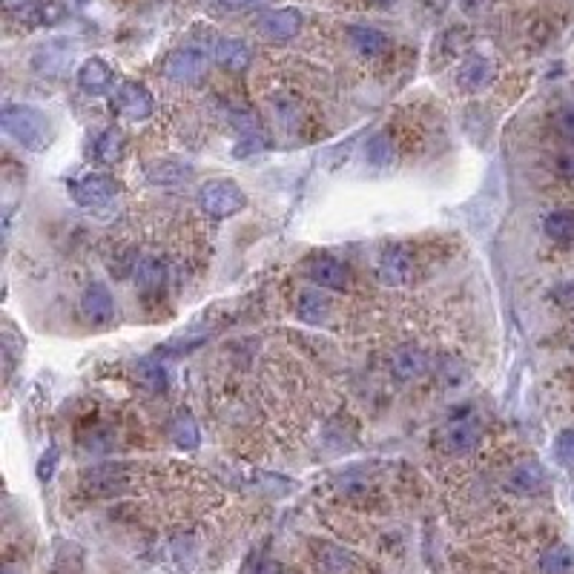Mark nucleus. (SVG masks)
Here are the masks:
<instances>
[{
	"mask_svg": "<svg viewBox=\"0 0 574 574\" xmlns=\"http://www.w3.org/2000/svg\"><path fill=\"white\" fill-rule=\"evenodd\" d=\"M0 121H4V130L23 146V150L43 153L49 146V141H52L46 115L38 113L35 106L9 104V106H4V115H0Z\"/></svg>",
	"mask_w": 574,
	"mask_h": 574,
	"instance_id": "1",
	"label": "nucleus"
},
{
	"mask_svg": "<svg viewBox=\"0 0 574 574\" xmlns=\"http://www.w3.org/2000/svg\"><path fill=\"white\" fill-rule=\"evenodd\" d=\"M136 483V468L130 462H101L81 474V488L90 497H118Z\"/></svg>",
	"mask_w": 574,
	"mask_h": 574,
	"instance_id": "2",
	"label": "nucleus"
},
{
	"mask_svg": "<svg viewBox=\"0 0 574 574\" xmlns=\"http://www.w3.org/2000/svg\"><path fill=\"white\" fill-rule=\"evenodd\" d=\"M199 207L213 218H230L248 207V195L230 178H213L199 187Z\"/></svg>",
	"mask_w": 574,
	"mask_h": 574,
	"instance_id": "3",
	"label": "nucleus"
},
{
	"mask_svg": "<svg viewBox=\"0 0 574 574\" xmlns=\"http://www.w3.org/2000/svg\"><path fill=\"white\" fill-rule=\"evenodd\" d=\"M69 193L81 207H104L121 193V181L113 176H104V173H92V176L72 181Z\"/></svg>",
	"mask_w": 574,
	"mask_h": 574,
	"instance_id": "4",
	"label": "nucleus"
},
{
	"mask_svg": "<svg viewBox=\"0 0 574 574\" xmlns=\"http://www.w3.org/2000/svg\"><path fill=\"white\" fill-rule=\"evenodd\" d=\"M113 109L127 121H144L153 115V95L138 81H124L113 95Z\"/></svg>",
	"mask_w": 574,
	"mask_h": 574,
	"instance_id": "5",
	"label": "nucleus"
},
{
	"mask_svg": "<svg viewBox=\"0 0 574 574\" xmlns=\"http://www.w3.org/2000/svg\"><path fill=\"white\" fill-rule=\"evenodd\" d=\"M411 273H413V259L405 244H390V248L382 250L380 262H376V276H380L382 285L399 287L408 282Z\"/></svg>",
	"mask_w": 574,
	"mask_h": 574,
	"instance_id": "6",
	"label": "nucleus"
},
{
	"mask_svg": "<svg viewBox=\"0 0 574 574\" xmlns=\"http://www.w3.org/2000/svg\"><path fill=\"white\" fill-rule=\"evenodd\" d=\"M161 72L176 83H193L207 72V55L199 49H176L164 58Z\"/></svg>",
	"mask_w": 574,
	"mask_h": 574,
	"instance_id": "7",
	"label": "nucleus"
},
{
	"mask_svg": "<svg viewBox=\"0 0 574 574\" xmlns=\"http://www.w3.org/2000/svg\"><path fill=\"white\" fill-rule=\"evenodd\" d=\"M483 436L480 422L474 417H462V420H451L443 431H439V445H443L448 454H468V451L477 448Z\"/></svg>",
	"mask_w": 574,
	"mask_h": 574,
	"instance_id": "8",
	"label": "nucleus"
},
{
	"mask_svg": "<svg viewBox=\"0 0 574 574\" xmlns=\"http://www.w3.org/2000/svg\"><path fill=\"white\" fill-rule=\"evenodd\" d=\"M494 78H497V67H494V60L485 58V55L466 58L460 64V72H457L460 90H466V92H483Z\"/></svg>",
	"mask_w": 574,
	"mask_h": 574,
	"instance_id": "9",
	"label": "nucleus"
},
{
	"mask_svg": "<svg viewBox=\"0 0 574 574\" xmlns=\"http://www.w3.org/2000/svg\"><path fill=\"white\" fill-rule=\"evenodd\" d=\"M302 29V15L296 9H273L259 18V32L267 41H290Z\"/></svg>",
	"mask_w": 574,
	"mask_h": 574,
	"instance_id": "10",
	"label": "nucleus"
},
{
	"mask_svg": "<svg viewBox=\"0 0 574 574\" xmlns=\"http://www.w3.org/2000/svg\"><path fill=\"white\" fill-rule=\"evenodd\" d=\"M308 279L325 290H345L350 282V271L334 256H316L308 264Z\"/></svg>",
	"mask_w": 574,
	"mask_h": 574,
	"instance_id": "11",
	"label": "nucleus"
},
{
	"mask_svg": "<svg viewBox=\"0 0 574 574\" xmlns=\"http://www.w3.org/2000/svg\"><path fill=\"white\" fill-rule=\"evenodd\" d=\"M81 313L90 325H109L115 319V299L104 285H90L81 299Z\"/></svg>",
	"mask_w": 574,
	"mask_h": 574,
	"instance_id": "12",
	"label": "nucleus"
},
{
	"mask_svg": "<svg viewBox=\"0 0 574 574\" xmlns=\"http://www.w3.org/2000/svg\"><path fill=\"white\" fill-rule=\"evenodd\" d=\"M296 316L304 325H322L331 316V299L316 287L302 290L296 296Z\"/></svg>",
	"mask_w": 574,
	"mask_h": 574,
	"instance_id": "13",
	"label": "nucleus"
},
{
	"mask_svg": "<svg viewBox=\"0 0 574 574\" xmlns=\"http://www.w3.org/2000/svg\"><path fill=\"white\" fill-rule=\"evenodd\" d=\"M213 58L227 72H244L250 67V46L239 38H222L213 49Z\"/></svg>",
	"mask_w": 574,
	"mask_h": 574,
	"instance_id": "14",
	"label": "nucleus"
},
{
	"mask_svg": "<svg viewBox=\"0 0 574 574\" xmlns=\"http://www.w3.org/2000/svg\"><path fill=\"white\" fill-rule=\"evenodd\" d=\"M190 178H193V169L187 164H181V161H169V158H164V161L146 164V181H150V185L178 187V185H185V181H190Z\"/></svg>",
	"mask_w": 574,
	"mask_h": 574,
	"instance_id": "15",
	"label": "nucleus"
},
{
	"mask_svg": "<svg viewBox=\"0 0 574 574\" xmlns=\"http://www.w3.org/2000/svg\"><path fill=\"white\" fill-rule=\"evenodd\" d=\"M109 83H113V69H109L101 58H90L83 60L78 69V87L90 95H101Z\"/></svg>",
	"mask_w": 574,
	"mask_h": 574,
	"instance_id": "16",
	"label": "nucleus"
},
{
	"mask_svg": "<svg viewBox=\"0 0 574 574\" xmlns=\"http://www.w3.org/2000/svg\"><path fill=\"white\" fill-rule=\"evenodd\" d=\"M348 38H350V46L357 49L359 55H368V58L382 55L385 49L390 46V41L385 38V35L380 29H371V27H350Z\"/></svg>",
	"mask_w": 574,
	"mask_h": 574,
	"instance_id": "17",
	"label": "nucleus"
},
{
	"mask_svg": "<svg viewBox=\"0 0 574 574\" xmlns=\"http://www.w3.org/2000/svg\"><path fill=\"white\" fill-rule=\"evenodd\" d=\"M429 368V357L420 348H399L390 359V371H394L399 380H413V376L425 373Z\"/></svg>",
	"mask_w": 574,
	"mask_h": 574,
	"instance_id": "18",
	"label": "nucleus"
},
{
	"mask_svg": "<svg viewBox=\"0 0 574 574\" xmlns=\"http://www.w3.org/2000/svg\"><path fill=\"white\" fill-rule=\"evenodd\" d=\"M548 483L546 477V471L540 462H523V466L511 474V485L517 488V491L523 494H537V491H543Z\"/></svg>",
	"mask_w": 574,
	"mask_h": 574,
	"instance_id": "19",
	"label": "nucleus"
},
{
	"mask_svg": "<svg viewBox=\"0 0 574 574\" xmlns=\"http://www.w3.org/2000/svg\"><path fill=\"white\" fill-rule=\"evenodd\" d=\"M169 436H173V443L178 448H195V445H199L201 434H199V425H195L190 411H178L176 413L173 422H169Z\"/></svg>",
	"mask_w": 574,
	"mask_h": 574,
	"instance_id": "20",
	"label": "nucleus"
},
{
	"mask_svg": "<svg viewBox=\"0 0 574 574\" xmlns=\"http://www.w3.org/2000/svg\"><path fill=\"white\" fill-rule=\"evenodd\" d=\"M543 230L546 236L552 241H560V244H571L574 241V210H554L546 216L543 222Z\"/></svg>",
	"mask_w": 574,
	"mask_h": 574,
	"instance_id": "21",
	"label": "nucleus"
},
{
	"mask_svg": "<svg viewBox=\"0 0 574 574\" xmlns=\"http://www.w3.org/2000/svg\"><path fill=\"white\" fill-rule=\"evenodd\" d=\"M543 574H571L574 571V548L571 546H552L540 557Z\"/></svg>",
	"mask_w": 574,
	"mask_h": 574,
	"instance_id": "22",
	"label": "nucleus"
},
{
	"mask_svg": "<svg viewBox=\"0 0 574 574\" xmlns=\"http://www.w3.org/2000/svg\"><path fill=\"white\" fill-rule=\"evenodd\" d=\"M95 155L104 164H118L124 158V136L118 130H106L95 144Z\"/></svg>",
	"mask_w": 574,
	"mask_h": 574,
	"instance_id": "23",
	"label": "nucleus"
},
{
	"mask_svg": "<svg viewBox=\"0 0 574 574\" xmlns=\"http://www.w3.org/2000/svg\"><path fill=\"white\" fill-rule=\"evenodd\" d=\"M319 566L325 571H331V574H345L350 566H353V557L345 552V548H339V546H331V543H322L319 548Z\"/></svg>",
	"mask_w": 574,
	"mask_h": 574,
	"instance_id": "24",
	"label": "nucleus"
},
{
	"mask_svg": "<svg viewBox=\"0 0 574 574\" xmlns=\"http://www.w3.org/2000/svg\"><path fill=\"white\" fill-rule=\"evenodd\" d=\"M138 287L144 293H150V290H161L164 285V279H167V271H164V264L158 262V259H144L138 264Z\"/></svg>",
	"mask_w": 574,
	"mask_h": 574,
	"instance_id": "25",
	"label": "nucleus"
},
{
	"mask_svg": "<svg viewBox=\"0 0 574 574\" xmlns=\"http://www.w3.org/2000/svg\"><path fill=\"white\" fill-rule=\"evenodd\" d=\"M365 155H368V164L373 167H390L394 164V141H390V136H385V132H380V136H373L368 141Z\"/></svg>",
	"mask_w": 574,
	"mask_h": 574,
	"instance_id": "26",
	"label": "nucleus"
},
{
	"mask_svg": "<svg viewBox=\"0 0 574 574\" xmlns=\"http://www.w3.org/2000/svg\"><path fill=\"white\" fill-rule=\"evenodd\" d=\"M4 9L9 12V15H15L18 20L43 23L46 4H41V0H4Z\"/></svg>",
	"mask_w": 574,
	"mask_h": 574,
	"instance_id": "27",
	"label": "nucleus"
},
{
	"mask_svg": "<svg viewBox=\"0 0 574 574\" xmlns=\"http://www.w3.org/2000/svg\"><path fill=\"white\" fill-rule=\"evenodd\" d=\"M138 382L150 390H164L167 388V371L153 359H144L138 365Z\"/></svg>",
	"mask_w": 574,
	"mask_h": 574,
	"instance_id": "28",
	"label": "nucleus"
},
{
	"mask_svg": "<svg viewBox=\"0 0 574 574\" xmlns=\"http://www.w3.org/2000/svg\"><path fill=\"white\" fill-rule=\"evenodd\" d=\"M557 454L566 466H574V431H563L557 436Z\"/></svg>",
	"mask_w": 574,
	"mask_h": 574,
	"instance_id": "29",
	"label": "nucleus"
},
{
	"mask_svg": "<svg viewBox=\"0 0 574 574\" xmlns=\"http://www.w3.org/2000/svg\"><path fill=\"white\" fill-rule=\"evenodd\" d=\"M557 130L563 132L566 138H571L574 141V104H569V106H563L557 113Z\"/></svg>",
	"mask_w": 574,
	"mask_h": 574,
	"instance_id": "30",
	"label": "nucleus"
},
{
	"mask_svg": "<svg viewBox=\"0 0 574 574\" xmlns=\"http://www.w3.org/2000/svg\"><path fill=\"white\" fill-rule=\"evenodd\" d=\"M552 296L563 304V308H574V282H563L552 290Z\"/></svg>",
	"mask_w": 574,
	"mask_h": 574,
	"instance_id": "31",
	"label": "nucleus"
},
{
	"mask_svg": "<svg viewBox=\"0 0 574 574\" xmlns=\"http://www.w3.org/2000/svg\"><path fill=\"white\" fill-rule=\"evenodd\" d=\"M557 173L566 176V178H574V150L560 153V158H557Z\"/></svg>",
	"mask_w": 574,
	"mask_h": 574,
	"instance_id": "32",
	"label": "nucleus"
},
{
	"mask_svg": "<svg viewBox=\"0 0 574 574\" xmlns=\"http://www.w3.org/2000/svg\"><path fill=\"white\" fill-rule=\"evenodd\" d=\"M55 460H58V448H49V457L41 460V468H38V477L41 480H49L55 471Z\"/></svg>",
	"mask_w": 574,
	"mask_h": 574,
	"instance_id": "33",
	"label": "nucleus"
},
{
	"mask_svg": "<svg viewBox=\"0 0 574 574\" xmlns=\"http://www.w3.org/2000/svg\"><path fill=\"white\" fill-rule=\"evenodd\" d=\"M262 0H218V6L222 9H233V12H239V9H250V6H259Z\"/></svg>",
	"mask_w": 574,
	"mask_h": 574,
	"instance_id": "34",
	"label": "nucleus"
},
{
	"mask_svg": "<svg viewBox=\"0 0 574 574\" xmlns=\"http://www.w3.org/2000/svg\"><path fill=\"white\" fill-rule=\"evenodd\" d=\"M380 4H382V6H388V4H394V0H380Z\"/></svg>",
	"mask_w": 574,
	"mask_h": 574,
	"instance_id": "35",
	"label": "nucleus"
},
{
	"mask_svg": "<svg viewBox=\"0 0 574 574\" xmlns=\"http://www.w3.org/2000/svg\"><path fill=\"white\" fill-rule=\"evenodd\" d=\"M75 4H87V0H75Z\"/></svg>",
	"mask_w": 574,
	"mask_h": 574,
	"instance_id": "36",
	"label": "nucleus"
},
{
	"mask_svg": "<svg viewBox=\"0 0 574 574\" xmlns=\"http://www.w3.org/2000/svg\"><path fill=\"white\" fill-rule=\"evenodd\" d=\"M6 574H12V571H6Z\"/></svg>",
	"mask_w": 574,
	"mask_h": 574,
	"instance_id": "37",
	"label": "nucleus"
}]
</instances>
